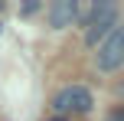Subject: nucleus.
Masks as SVG:
<instances>
[{
    "instance_id": "1",
    "label": "nucleus",
    "mask_w": 124,
    "mask_h": 121,
    "mask_svg": "<svg viewBox=\"0 0 124 121\" xmlns=\"http://www.w3.org/2000/svg\"><path fill=\"white\" fill-rule=\"evenodd\" d=\"M114 26H118V3H111V0L95 3L92 7V16H88V26H85V46L95 49Z\"/></svg>"
},
{
    "instance_id": "2",
    "label": "nucleus",
    "mask_w": 124,
    "mask_h": 121,
    "mask_svg": "<svg viewBox=\"0 0 124 121\" xmlns=\"http://www.w3.org/2000/svg\"><path fill=\"white\" fill-rule=\"evenodd\" d=\"M95 65H98L101 72H114V69L124 65V20H118V26L98 43Z\"/></svg>"
},
{
    "instance_id": "3",
    "label": "nucleus",
    "mask_w": 124,
    "mask_h": 121,
    "mask_svg": "<svg viewBox=\"0 0 124 121\" xmlns=\"http://www.w3.org/2000/svg\"><path fill=\"white\" fill-rule=\"evenodd\" d=\"M95 98L92 92L85 89V85H65L62 92H56V98H52V111H56V118L69 115V111H75V115H85V111H92Z\"/></svg>"
},
{
    "instance_id": "4",
    "label": "nucleus",
    "mask_w": 124,
    "mask_h": 121,
    "mask_svg": "<svg viewBox=\"0 0 124 121\" xmlns=\"http://www.w3.org/2000/svg\"><path fill=\"white\" fill-rule=\"evenodd\" d=\"M46 20L52 30H65L78 20V0H52L46 7Z\"/></svg>"
},
{
    "instance_id": "5",
    "label": "nucleus",
    "mask_w": 124,
    "mask_h": 121,
    "mask_svg": "<svg viewBox=\"0 0 124 121\" xmlns=\"http://www.w3.org/2000/svg\"><path fill=\"white\" fill-rule=\"evenodd\" d=\"M36 10H39V3H36V0H30V3H23V7H20V16H33Z\"/></svg>"
},
{
    "instance_id": "6",
    "label": "nucleus",
    "mask_w": 124,
    "mask_h": 121,
    "mask_svg": "<svg viewBox=\"0 0 124 121\" xmlns=\"http://www.w3.org/2000/svg\"><path fill=\"white\" fill-rule=\"evenodd\" d=\"M105 121H124V105H118V108L111 111V115H108Z\"/></svg>"
},
{
    "instance_id": "7",
    "label": "nucleus",
    "mask_w": 124,
    "mask_h": 121,
    "mask_svg": "<svg viewBox=\"0 0 124 121\" xmlns=\"http://www.w3.org/2000/svg\"><path fill=\"white\" fill-rule=\"evenodd\" d=\"M49 121H65V118H49Z\"/></svg>"
},
{
    "instance_id": "8",
    "label": "nucleus",
    "mask_w": 124,
    "mask_h": 121,
    "mask_svg": "<svg viewBox=\"0 0 124 121\" xmlns=\"http://www.w3.org/2000/svg\"><path fill=\"white\" fill-rule=\"evenodd\" d=\"M0 10H3V0H0Z\"/></svg>"
},
{
    "instance_id": "9",
    "label": "nucleus",
    "mask_w": 124,
    "mask_h": 121,
    "mask_svg": "<svg viewBox=\"0 0 124 121\" xmlns=\"http://www.w3.org/2000/svg\"><path fill=\"white\" fill-rule=\"evenodd\" d=\"M0 30H3V23H0Z\"/></svg>"
}]
</instances>
